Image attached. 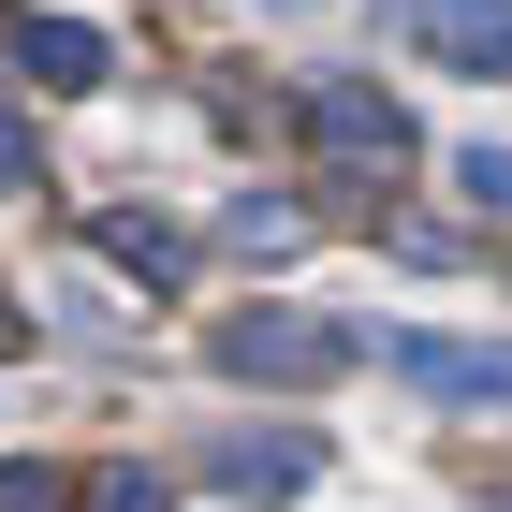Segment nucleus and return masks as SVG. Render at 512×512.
Instances as JSON below:
<instances>
[{"mask_svg": "<svg viewBox=\"0 0 512 512\" xmlns=\"http://www.w3.org/2000/svg\"><path fill=\"white\" fill-rule=\"evenodd\" d=\"M352 352H366V337L322 322V308H235V322H220V366H235V381H278V395H293V381H337Z\"/></svg>", "mask_w": 512, "mask_h": 512, "instance_id": "1", "label": "nucleus"}, {"mask_svg": "<svg viewBox=\"0 0 512 512\" xmlns=\"http://www.w3.org/2000/svg\"><path fill=\"white\" fill-rule=\"evenodd\" d=\"M308 147L337 161V176H395V161H410V118H395L366 74H322L308 88Z\"/></svg>", "mask_w": 512, "mask_h": 512, "instance_id": "2", "label": "nucleus"}, {"mask_svg": "<svg viewBox=\"0 0 512 512\" xmlns=\"http://www.w3.org/2000/svg\"><path fill=\"white\" fill-rule=\"evenodd\" d=\"M381 366L439 410H512V352L498 337H381Z\"/></svg>", "mask_w": 512, "mask_h": 512, "instance_id": "3", "label": "nucleus"}, {"mask_svg": "<svg viewBox=\"0 0 512 512\" xmlns=\"http://www.w3.org/2000/svg\"><path fill=\"white\" fill-rule=\"evenodd\" d=\"M308 469H322V454H308V439H293V425H264V439H205V483H220V498H308Z\"/></svg>", "mask_w": 512, "mask_h": 512, "instance_id": "4", "label": "nucleus"}, {"mask_svg": "<svg viewBox=\"0 0 512 512\" xmlns=\"http://www.w3.org/2000/svg\"><path fill=\"white\" fill-rule=\"evenodd\" d=\"M15 74H30V88H103L118 44L88 30V15H15Z\"/></svg>", "mask_w": 512, "mask_h": 512, "instance_id": "5", "label": "nucleus"}, {"mask_svg": "<svg viewBox=\"0 0 512 512\" xmlns=\"http://www.w3.org/2000/svg\"><path fill=\"white\" fill-rule=\"evenodd\" d=\"M410 30H425V59H454V74H498L512 59V0H410Z\"/></svg>", "mask_w": 512, "mask_h": 512, "instance_id": "6", "label": "nucleus"}, {"mask_svg": "<svg viewBox=\"0 0 512 512\" xmlns=\"http://www.w3.org/2000/svg\"><path fill=\"white\" fill-rule=\"evenodd\" d=\"M103 264H132L147 293H176V278H191V235H176V220H147V205H103Z\"/></svg>", "mask_w": 512, "mask_h": 512, "instance_id": "7", "label": "nucleus"}, {"mask_svg": "<svg viewBox=\"0 0 512 512\" xmlns=\"http://www.w3.org/2000/svg\"><path fill=\"white\" fill-rule=\"evenodd\" d=\"M74 512H176V498H161L132 454H103V469H74Z\"/></svg>", "mask_w": 512, "mask_h": 512, "instance_id": "8", "label": "nucleus"}, {"mask_svg": "<svg viewBox=\"0 0 512 512\" xmlns=\"http://www.w3.org/2000/svg\"><path fill=\"white\" fill-rule=\"evenodd\" d=\"M220 235H235V249H264V264H278V249H308V220H293V205H264V191H249L235 220H220Z\"/></svg>", "mask_w": 512, "mask_h": 512, "instance_id": "9", "label": "nucleus"}, {"mask_svg": "<svg viewBox=\"0 0 512 512\" xmlns=\"http://www.w3.org/2000/svg\"><path fill=\"white\" fill-rule=\"evenodd\" d=\"M454 191H469L483 220H512V147H469V161H454Z\"/></svg>", "mask_w": 512, "mask_h": 512, "instance_id": "10", "label": "nucleus"}, {"mask_svg": "<svg viewBox=\"0 0 512 512\" xmlns=\"http://www.w3.org/2000/svg\"><path fill=\"white\" fill-rule=\"evenodd\" d=\"M0 512H74V483H44V469H0Z\"/></svg>", "mask_w": 512, "mask_h": 512, "instance_id": "11", "label": "nucleus"}, {"mask_svg": "<svg viewBox=\"0 0 512 512\" xmlns=\"http://www.w3.org/2000/svg\"><path fill=\"white\" fill-rule=\"evenodd\" d=\"M0 191H30V118H0Z\"/></svg>", "mask_w": 512, "mask_h": 512, "instance_id": "12", "label": "nucleus"}, {"mask_svg": "<svg viewBox=\"0 0 512 512\" xmlns=\"http://www.w3.org/2000/svg\"><path fill=\"white\" fill-rule=\"evenodd\" d=\"M0 352H15V308H0Z\"/></svg>", "mask_w": 512, "mask_h": 512, "instance_id": "13", "label": "nucleus"}]
</instances>
